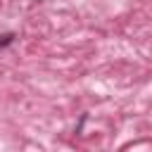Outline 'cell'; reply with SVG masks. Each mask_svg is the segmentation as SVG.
<instances>
[{"label":"cell","instance_id":"1","mask_svg":"<svg viewBox=\"0 0 152 152\" xmlns=\"http://www.w3.org/2000/svg\"><path fill=\"white\" fill-rule=\"evenodd\" d=\"M14 38H17V33H14V31H5V33H0V50H2V48H7V45H12V43H14Z\"/></svg>","mask_w":152,"mask_h":152}]
</instances>
